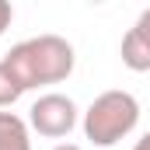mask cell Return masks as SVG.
<instances>
[{
  "label": "cell",
  "mask_w": 150,
  "mask_h": 150,
  "mask_svg": "<svg viewBox=\"0 0 150 150\" xmlns=\"http://www.w3.org/2000/svg\"><path fill=\"white\" fill-rule=\"evenodd\" d=\"M0 150H32V129L21 115L0 112Z\"/></svg>",
  "instance_id": "cell-5"
},
{
  "label": "cell",
  "mask_w": 150,
  "mask_h": 150,
  "mask_svg": "<svg viewBox=\"0 0 150 150\" xmlns=\"http://www.w3.org/2000/svg\"><path fill=\"white\" fill-rule=\"evenodd\" d=\"M11 21H14V7H11L7 0H0V35L11 28Z\"/></svg>",
  "instance_id": "cell-7"
},
{
  "label": "cell",
  "mask_w": 150,
  "mask_h": 150,
  "mask_svg": "<svg viewBox=\"0 0 150 150\" xmlns=\"http://www.w3.org/2000/svg\"><path fill=\"white\" fill-rule=\"evenodd\" d=\"M74 126H77V105L74 98H67L59 91L38 94L35 105L28 108V129H35L38 136L59 140V136H70Z\"/></svg>",
  "instance_id": "cell-3"
},
{
  "label": "cell",
  "mask_w": 150,
  "mask_h": 150,
  "mask_svg": "<svg viewBox=\"0 0 150 150\" xmlns=\"http://www.w3.org/2000/svg\"><path fill=\"white\" fill-rule=\"evenodd\" d=\"M133 150H150V129L140 136V140H136V143H133Z\"/></svg>",
  "instance_id": "cell-8"
},
{
  "label": "cell",
  "mask_w": 150,
  "mask_h": 150,
  "mask_svg": "<svg viewBox=\"0 0 150 150\" xmlns=\"http://www.w3.org/2000/svg\"><path fill=\"white\" fill-rule=\"evenodd\" d=\"M140 122V101L129 91H105L84 112V136L94 147H115Z\"/></svg>",
  "instance_id": "cell-2"
},
{
  "label": "cell",
  "mask_w": 150,
  "mask_h": 150,
  "mask_svg": "<svg viewBox=\"0 0 150 150\" xmlns=\"http://www.w3.org/2000/svg\"><path fill=\"white\" fill-rule=\"evenodd\" d=\"M52 150H84V147H77V143H56Z\"/></svg>",
  "instance_id": "cell-9"
},
{
  "label": "cell",
  "mask_w": 150,
  "mask_h": 150,
  "mask_svg": "<svg viewBox=\"0 0 150 150\" xmlns=\"http://www.w3.org/2000/svg\"><path fill=\"white\" fill-rule=\"evenodd\" d=\"M74 45L63 35H35L25 38L18 45H11V52L4 56V63L11 67V74L21 80L25 91L45 87V84H59L74 74Z\"/></svg>",
  "instance_id": "cell-1"
},
{
  "label": "cell",
  "mask_w": 150,
  "mask_h": 150,
  "mask_svg": "<svg viewBox=\"0 0 150 150\" xmlns=\"http://www.w3.org/2000/svg\"><path fill=\"white\" fill-rule=\"evenodd\" d=\"M21 94H25L21 80L11 74V67H7V63L0 59V112H4V108H11V105H14V101L21 98Z\"/></svg>",
  "instance_id": "cell-6"
},
{
  "label": "cell",
  "mask_w": 150,
  "mask_h": 150,
  "mask_svg": "<svg viewBox=\"0 0 150 150\" xmlns=\"http://www.w3.org/2000/svg\"><path fill=\"white\" fill-rule=\"evenodd\" d=\"M122 63L133 74H147L150 70V7L136 18V25L122 35V49H119Z\"/></svg>",
  "instance_id": "cell-4"
}]
</instances>
